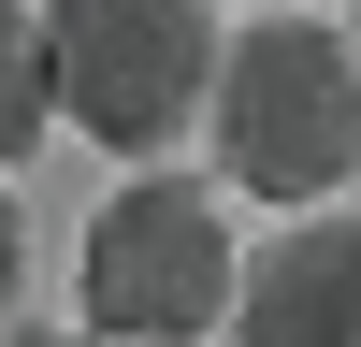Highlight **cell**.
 Instances as JSON below:
<instances>
[{"label":"cell","mask_w":361,"mask_h":347,"mask_svg":"<svg viewBox=\"0 0 361 347\" xmlns=\"http://www.w3.org/2000/svg\"><path fill=\"white\" fill-rule=\"evenodd\" d=\"M202 130H217V174L246 202H318L361 174V58L333 44L318 15H260L217 44V87H202Z\"/></svg>","instance_id":"1"},{"label":"cell","mask_w":361,"mask_h":347,"mask_svg":"<svg viewBox=\"0 0 361 347\" xmlns=\"http://www.w3.org/2000/svg\"><path fill=\"white\" fill-rule=\"evenodd\" d=\"M231 217L202 202V174H130V188L87 217V260H73V333L102 347H188L202 318H231Z\"/></svg>","instance_id":"2"},{"label":"cell","mask_w":361,"mask_h":347,"mask_svg":"<svg viewBox=\"0 0 361 347\" xmlns=\"http://www.w3.org/2000/svg\"><path fill=\"white\" fill-rule=\"evenodd\" d=\"M58 116H87V145L159 159L173 130H202L217 87V0H44Z\"/></svg>","instance_id":"3"},{"label":"cell","mask_w":361,"mask_h":347,"mask_svg":"<svg viewBox=\"0 0 361 347\" xmlns=\"http://www.w3.org/2000/svg\"><path fill=\"white\" fill-rule=\"evenodd\" d=\"M231 347H361V217L260 231L231 275Z\"/></svg>","instance_id":"4"},{"label":"cell","mask_w":361,"mask_h":347,"mask_svg":"<svg viewBox=\"0 0 361 347\" xmlns=\"http://www.w3.org/2000/svg\"><path fill=\"white\" fill-rule=\"evenodd\" d=\"M58 130V58H44V0H0V174Z\"/></svg>","instance_id":"5"},{"label":"cell","mask_w":361,"mask_h":347,"mask_svg":"<svg viewBox=\"0 0 361 347\" xmlns=\"http://www.w3.org/2000/svg\"><path fill=\"white\" fill-rule=\"evenodd\" d=\"M15 289H29V217H15V188H0V318H15Z\"/></svg>","instance_id":"6"},{"label":"cell","mask_w":361,"mask_h":347,"mask_svg":"<svg viewBox=\"0 0 361 347\" xmlns=\"http://www.w3.org/2000/svg\"><path fill=\"white\" fill-rule=\"evenodd\" d=\"M0 347H102V333H15V318H0Z\"/></svg>","instance_id":"7"}]
</instances>
